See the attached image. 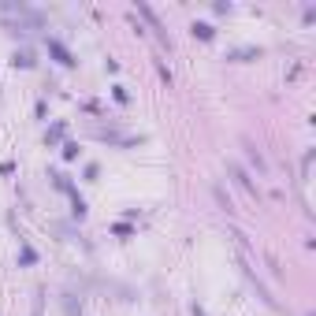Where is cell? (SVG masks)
<instances>
[{
	"mask_svg": "<svg viewBox=\"0 0 316 316\" xmlns=\"http://www.w3.org/2000/svg\"><path fill=\"white\" fill-rule=\"evenodd\" d=\"M138 15H145V19H149V26H153V30H157V37H160V41L167 45V49H171V37H167L164 23H160V19H157V11H153L149 4H138Z\"/></svg>",
	"mask_w": 316,
	"mask_h": 316,
	"instance_id": "6da1fadb",
	"label": "cell"
},
{
	"mask_svg": "<svg viewBox=\"0 0 316 316\" xmlns=\"http://www.w3.org/2000/svg\"><path fill=\"white\" fill-rule=\"evenodd\" d=\"M242 149H246V157H250V164H253V167H257V171H260V175H264V171H268V164H264V157H260V149H257V145H253V142H250V138H242Z\"/></svg>",
	"mask_w": 316,
	"mask_h": 316,
	"instance_id": "7a4b0ae2",
	"label": "cell"
},
{
	"mask_svg": "<svg viewBox=\"0 0 316 316\" xmlns=\"http://www.w3.org/2000/svg\"><path fill=\"white\" fill-rule=\"evenodd\" d=\"M49 52H52V56L60 60V63H67V67L75 63V56H71V52H67V49H63V45H60V41H49Z\"/></svg>",
	"mask_w": 316,
	"mask_h": 316,
	"instance_id": "3957f363",
	"label": "cell"
},
{
	"mask_svg": "<svg viewBox=\"0 0 316 316\" xmlns=\"http://www.w3.org/2000/svg\"><path fill=\"white\" fill-rule=\"evenodd\" d=\"M193 33H197L201 41H212V26L208 23H193Z\"/></svg>",
	"mask_w": 316,
	"mask_h": 316,
	"instance_id": "277c9868",
	"label": "cell"
},
{
	"mask_svg": "<svg viewBox=\"0 0 316 316\" xmlns=\"http://www.w3.org/2000/svg\"><path fill=\"white\" fill-rule=\"evenodd\" d=\"M33 60H30V52H15V67H30Z\"/></svg>",
	"mask_w": 316,
	"mask_h": 316,
	"instance_id": "5b68a950",
	"label": "cell"
},
{
	"mask_svg": "<svg viewBox=\"0 0 316 316\" xmlns=\"http://www.w3.org/2000/svg\"><path fill=\"white\" fill-rule=\"evenodd\" d=\"M33 260H37V253H33L30 246H23V264H33Z\"/></svg>",
	"mask_w": 316,
	"mask_h": 316,
	"instance_id": "8992f818",
	"label": "cell"
},
{
	"mask_svg": "<svg viewBox=\"0 0 316 316\" xmlns=\"http://www.w3.org/2000/svg\"><path fill=\"white\" fill-rule=\"evenodd\" d=\"M193 316H208V313H205V309H201V305H193Z\"/></svg>",
	"mask_w": 316,
	"mask_h": 316,
	"instance_id": "52a82bcc",
	"label": "cell"
}]
</instances>
